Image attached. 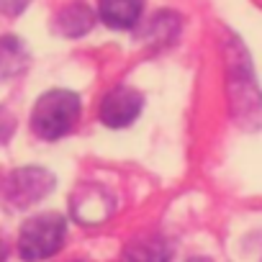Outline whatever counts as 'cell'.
<instances>
[{"instance_id": "6da1fadb", "label": "cell", "mask_w": 262, "mask_h": 262, "mask_svg": "<svg viewBox=\"0 0 262 262\" xmlns=\"http://www.w3.org/2000/svg\"><path fill=\"white\" fill-rule=\"evenodd\" d=\"M82 113V100L72 90H47L31 111V131L39 139L54 142L70 134Z\"/></svg>"}, {"instance_id": "7a4b0ae2", "label": "cell", "mask_w": 262, "mask_h": 262, "mask_svg": "<svg viewBox=\"0 0 262 262\" xmlns=\"http://www.w3.org/2000/svg\"><path fill=\"white\" fill-rule=\"evenodd\" d=\"M67 236V221L64 216L47 211L34 219H29L18 234V254L26 262H41L57 254Z\"/></svg>"}, {"instance_id": "3957f363", "label": "cell", "mask_w": 262, "mask_h": 262, "mask_svg": "<svg viewBox=\"0 0 262 262\" xmlns=\"http://www.w3.org/2000/svg\"><path fill=\"white\" fill-rule=\"evenodd\" d=\"M54 188V175L47 167H18L6 175L0 185V195L11 208H31L44 201Z\"/></svg>"}, {"instance_id": "277c9868", "label": "cell", "mask_w": 262, "mask_h": 262, "mask_svg": "<svg viewBox=\"0 0 262 262\" xmlns=\"http://www.w3.org/2000/svg\"><path fill=\"white\" fill-rule=\"evenodd\" d=\"M142 108H144V98L139 90L128 88V85H118L100 98L98 118L108 128H126L139 118Z\"/></svg>"}, {"instance_id": "5b68a950", "label": "cell", "mask_w": 262, "mask_h": 262, "mask_svg": "<svg viewBox=\"0 0 262 262\" xmlns=\"http://www.w3.org/2000/svg\"><path fill=\"white\" fill-rule=\"evenodd\" d=\"M70 208H72L75 221L93 226V224L105 221V219L113 213V208H116V198H113L103 185L88 183V185H82V188H77V190L72 193Z\"/></svg>"}, {"instance_id": "8992f818", "label": "cell", "mask_w": 262, "mask_h": 262, "mask_svg": "<svg viewBox=\"0 0 262 262\" xmlns=\"http://www.w3.org/2000/svg\"><path fill=\"white\" fill-rule=\"evenodd\" d=\"M172 257V244L162 234H139L131 239L118 262H170Z\"/></svg>"}, {"instance_id": "52a82bcc", "label": "cell", "mask_w": 262, "mask_h": 262, "mask_svg": "<svg viewBox=\"0 0 262 262\" xmlns=\"http://www.w3.org/2000/svg\"><path fill=\"white\" fill-rule=\"evenodd\" d=\"M144 0H98V16L108 29L128 31L142 21Z\"/></svg>"}, {"instance_id": "ba28073f", "label": "cell", "mask_w": 262, "mask_h": 262, "mask_svg": "<svg viewBox=\"0 0 262 262\" xmlns=\"http://www.w3.org/2000/svg\"><path fill=\"white\" fill-rule=\"evenodd\" d=\"M95 26V13L90 11V6L85 3H70L64 6L57 18H54V31L67 36V39H77V36H85L90 29Z\"/></svg>"}, {"instance_id": "9c48e42d", "label": "cell", "mask_w": 262, "mask_h": 262, "mask_svg": "<svg viewBox=\"0 0 262 262\" xmlns=\"http://www.w3.org/2000/svg\"><path fill=\"white\" fill-rule=\"evenodd\" d=\"M29 67V52L21 39L0 36V80L21 75Z\"/></svg>"}, {"instance_id": "30bf717a", "label": "cell", "mask_w": 262, "mask_h": 262, "mask_svg": "<svg viewBox=\"0 0 262 262\" xmlns=\"http://www.w3.org/2000/svg\"><path fill=\"white\" fill-rule=\"evenodd\" d=\"M178 31H180V18L175 13H157L144 29V36L152 44H165V41H175Z\"/></svg>"}, {"instance_id": "8fae6325", "label": "cell", "mask_w": 262, "mask_h": 262, "mask_svg": "<svg viewBox=\"0 0 262 262\" xmlns=\"http://www.w3.org/2000/svg\"><path fill=\"white\" fill-rule=\"evenodd\" d=\"M31 0H0V11H3L6 16H18L29 8Z\"/></svg>"}, {"instance_id": "7c38bea8", "label": "cell", "mask_w": 262, "mask_h": 262, "mask_svg": "<svg viewBox=\"0 0 262 262\" xmlns=\"http://www.w3.org/2000/svg\"><path fill=\"white\" fill-rule=\"evenodd\" d=\"M3 123H13V116L6 111V108H0V126H3ZM8 139H6V134H3V131H0V144H6Z\"/></svg>"}, {"instance_id": "4fadbf2b", "label": "cell", "mask_w": 262, "mask_h": 262, "mask_svg": "<svg viewBox=\"0 0 262 262\" xmlns=\"http://www.w3.org/2000/svg\"><path fill=\"white\" fill-rule=\"evenodd\" d=\"M8 259V244H6V239L0 236V262H6Z\"/></svg>"}, {"instance_id": "5bb4252c", "label": "cell", "mask_w": 262, "mask_h": 262, "mask_svg": "<svg viewBox=\"0 0 262 262\" xmlns=\"http://www.w3.org/2000/svg\"><path fill=\"white\" fill-rule=\"evenodd\" d=\"M188 262H211V259H206V257H193V259H188Z\"/></svg>"}, {"instance_id": "9a60e30c", "label": "cell", "mask_w": 262, "mask_h": 262, "mask_svg": "<svg viewBox=\"0 0 262 262\" xmlns=\"http://www.w3.org/2000/svg\"><path fill=\"white\" fill-rule=\"evenodd\" d=\"M70 262H90V259H70Z\"/></svg>"}]
</instances>
